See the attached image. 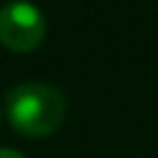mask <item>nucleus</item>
<instances>
[{"instance_id": "7ed1b4c3", "label": "nucleus", "mask_w": 158, "mask_h": 158, "mask_svg": "<svg viewBox=\"0 0 158 158\" xmlns=\"http://www.w3.org/2000/svg\"><path fill=\"white\" fill-rule=\"evenodd\" d=\"M0 158H26V156L16 149H0Z\"/></svg>"}, {"instance_id": "f257e3e1", "label": "nucleus", "mask_w": 158, "mask_h": 158, "mask_svg": "<svg viewBox=\"0 0 158 158\" xmlns=\"http://www.w3.org/2000/svg\"><path fill=\"white\" fill-rule=\"evenodd\" d=\"M68 102L56 86L42 81L19 84L7 93V118L26 137H44L60 128Z\"/></svg>"}, {"instance_id": "f03ea898", "label": "nucleus", "mask_w": 158, "mask_h": 158, "mask_svg": "<svg viewBox=\"0 0 158 158\" xmlns=\"http://www.w3.org/2000/svg\"><path fill=\"white\" fill-rule=\"evenodd\" d=\"M47 21L42 12L26 0L0 7V42L14 54H28L44 40Z\"/></svg>"}]
</instances>
